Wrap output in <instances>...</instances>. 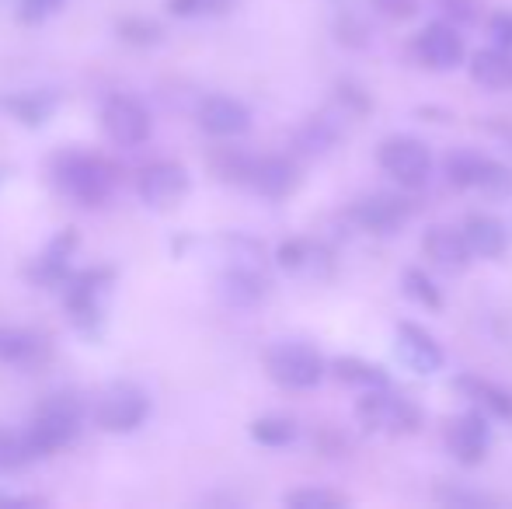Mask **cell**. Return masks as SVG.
<instances>
[{"label": "cell", "mask_w": 512, "mask_h": 509, "mask_svg": "<svg viewBox=\"0 0 512 509\" xmlns=\"http://www.w3.org/2000/svg\"><path fill=\"white\" fill-rule=\"evenodd\" d=\"M283 503L293 509H342L349 506V496L331 489H293L283 496Z\"/></svg>", "instance_id": "cell-32"}, {"label": "cell", "mask_w": 512, "mask_h": 509, "mask_svg": "<svg viewBox=\"0 0 512 509\" xmlns=\"http://www.w3.org/2000/svg\"><path fill=\"white\" fill-rule=\"evenodd\" d=\"M331 374L345 387H356L359 394L377 391V387H391V377H387V370L380 367V363L359 360V356H338V360L331 363Z\"/></svg>", "instance_id": "cell-22"}, {"label": "cell", "mask_w": 512, "mask_h": 509, "mask_svg": "<svg viewBox=\"0 0 512 509\" xmlns=\"http://www.w3.org/2000/svg\"><path fill=\"white\" fill-rule=\"evenodd\" d=\"M485 164H488V154L481 150H471V147H460V150H450L443 161V175L450 185L457 189H478L481 175H485Z\"/></svg>", "instance_id": "cell-24"}, {"label": "cell", "mask_w": 512, "mask_h": 509, "mask_svg": "<svg viewBox=\"0 0 512 509\" xmlns=\"http://www.w3.org/2000/svg\"><path fill=\"white\" fill-rule=\"evenodd\" d=\"M446 447L457 457L464 468H478L488 457V447H492V429H488V415L481 408L474 412H464L460 419L450 422L446 429Z\"/></svg>", "instance_id": "cell-12"}, {"label": "cell", "mask_w": 512, "mask_h": 509, "mask_svg": "<svg viewBox=\"0 0 512 509\" xmlns=\"http://www.w3.org/2000/svg\"><path fill=\"white\" fill-rule=\"evenodd\" d=\"M352 224H359L370 234H398L405 231V224L411 220V206L398 196H387V192H373V196H363L349 206Z\"/></svg>", "instance_id": "cell-11"}, {"label": "cell", "mask_w": 512, "mask_h": 509, "mask_svg": "<svg viewBox=\"0 0 512 509\" xmlns=\"http://www.w3.org/2000/svg\"><path fill=\"white\" fill-rule=\"evenodd\" d=\"M206 11V0H168V14L175 18H196Z\"/></svg>", "instance_id": "cell-40"}, {"label": "cell", "mask_w": 512, "mask_h": 509, "mask_svg": "<svg viewBox=\"0 0 512 509\" xmlns=\"http://www.w3.org/2000/svg\"><path fill=\"white\" fill-rule=\"evenodd\" d=\"M234 4H237V0H206V11L209 14H227Z\"/></svg>", "instance_id": "cell-41"}, {"label": "cell", "mask_w": 512, "mask_h": 509, "mask_svg": "<svg viewBox=\"0 0 512 509\" xmlns=\"http://www.w3.org/2000/svg\"><path fill=\"white\" fill-rule=\"evenodd\" d=\"M42 339H35L25 328L0 325V363H11V367H28V363L39 356Z\"/></svg>", "instance_id": "cell-26"}, {"label": "cell", "mask_w": 512, "mask_h": 509, "mask_svg": "<svg viewBox=\"0 0 512 509\" xmlns=\"http://www.w3.org/2000/svg\"><path fill=\"white\" fill-rule=\"evenodd\" d=\"M196 119L216 140H234L251 129V109L230 95H206L196 109Z\"/></svg>", "instance_id": "cell-14"}, {"label": "cell", "mask_w": 512, "mask_h": 509, "mask_svg": "<svg viewBox=\"0 0 512 509\" xmlns=\"http://www.w3.org/2000/svg\"><path fill=\"white\" fill-rule=\"evenodd\" d=\"M276 262L283 265L286 272L293 276H314V279H324L331 276V255L324 252L317 241H307V238H290L276 248Z\"/></svg>", "instance_id": "cell-19"}, {"label": "cell", "mask_w": 512, "mask_h": 509, "mask_svg": "<svg viewBox=\"0 0 512 509\" xmlns=\"http://www.w3.org/2000/svg\"><path fill=\"white\" fill-rule=\"evenodd\" d=\"M401 283H405V293L418 307H429V311H439V307H443V293H439V286L432 283L422 269H405Z\"/></svg>", "instance_id": "cell-33"}, {"label": "cell", "mask_w": 512, "mask_h": 509, "mask_svg": "<svg viewBox=\"0 0 512 509\" xmlns=\"http://www.w3.org/2000/svg\"><path fill=\"white\" fill-rule=\"evenodd\" d=\"M377 164L401 189H422L432 175V154L418 136H387V140H380Z\"/></svg>", "instance_id": "cell-5"}, {"label": "cell", "mask_w": 512, "mask_h": 509, "mask_svg": "<svg viewBox=\"0 0 512 509\" xmlns=\"http://www.w3.org/2000/svg\"><path fill=\"white\" fill-rule=\"evenodd\" d=\"M300 168L293 157H258L255 175H251V189L262 192L265 199H286L300 189Z\"/></svg>", "instance_id": "cell-18"}, {"label": "cell", "mask_w": 512, "mask_h": 509, "mask_svg": "<svg viewBox=\"0 0 512 509\" xmlns=\"http://www.w3.org/2000/svg\"><path fill=\"white\" fill-rule=\"evenodd\" d=\"M394 353H398V360L408 370H415L422 377L439 374L446 363L443 346L436 342V335L425 332L422 325H411V321H401L398 332H394Z\"/></svg>", "instance_id": "cell-13"}, {"label": "cell", "mask_w": 512, "mask_h": 509, "mask_svg": "<svg viewBox=\"0 0 512 509\" xmlns=\"http://www.w3.org/2000/svg\"><path fill=\"white\" fill-rule=\"evenodd\" d=\"M28 461H35V457H32V450H28L25 433H7V429H0V475L21 471Z\"/></svg>", "instance_id": "cell-31"}, {"label": "cell", "mask_w": 512, "mask_h": 509, "mask_svg": "<svg viewBox=\"0 0 512 509\" xmlns=\"http://www.w3.org/2000/svg\"><path fill=\"white\" fill-rule=\"evenodd\" d=\"M300 436V426L290 419V415H262V419L251 422V440L262 443V447H290Z\"/></svg>", "instance_id": "cell-27"}, {"label": "cell", "mask_w": 512, "mask_h": 509, "mask_svg": "<svg viewBox=\"0 0 512 509\" xmlns=\"http://www.w3.org/2000/svg\"><path fill=\"white\" fill-rule=\"evenodd\" d=\"M115 32H119V39L129 42V46H157V42L164 39V28L157 25L154 18H143V14L122 18L119 25H115Z\"/></svg>", "instance_id": "cell-30"}, {"label": "cell", "mask_w": 512, "mask_h": 509, "mask_svg": "<svg viewBox=\"0 0 512 509\" xmlns=\"http://www.w3.org/2000/svg\"><path fill=\"white\" fill-rule=\"evenodd\" d=\"M53 178L74 203L81 206H105L112 196V171L102 157L81 154V150H67L56 157Z\"/></svg>", "instance_id": "cell-2"}, {"label": "cell", "mask_w": 512, "mask_h": 509, "mask_svg": "<svg viewBox=\"0 0 512 509\" xmlns=\"http://www.w3.org/2000/svg\"><path fill=\"white\" fill-rule=\"evenodd\" d=\"M457 387H460V391H464L467 398H471L474 405H478L485 415H492V419H512V394H509V391H502V387L481 381V377H460Z\"/></svg>", "instance_id": "cell-25"}, {"label": "cell", "mask_w": 512, "mask_h": 509, "mask_svg": "<svg viewBox=\"0 0 512 509\" xmlns=\"http://www.w3.org/2000/svg\"><path fill=\"white\" fill-rule=\"evenodd\" d=\"M439 11L453 21V25H474L481 18V0H439Z\"/></svg>", "instance_id": "cell-35"}, {"label": "cell", "mask_w": 512, "mask_h": 509, "mask_svg": "<svg viewBox=\"0 0 512 509\" xmlns=\"http://www.w3.org/2000/svg\"><path fill=\"white\" fill-rule=\"evenodd\" d=\"M422 252L443 272H464L474 262V252L464 238V227H450V224H432L422 234Z\"/></svg>", "instance_id": "cell-15"}, {"label": "cell", "mask_w": 512, "mask_h": 509, "mask_svg": "<svg viewBox=\"0 0 512 509\" xmlns=\"http://www.w3.org/2000/svg\"><path fill=\"white\" fill-rule=\"evenodd\" d=\"M356 419L370 433L408 436L422 426V408L405 394H394L391 387H377V391H363V398L356 401Z\"/></svg>", "instance_id": "cell-3"}, {"label": "cell", "mask_w": 512, "mask_h": 509, "mask_svg": "<svg viewBox=\"0 0 512 509\" xmlns=\"http://www.w3.org/2000/svg\"><path fill=\"white\" fill-rule=\"evenodd\" d=\"M478 192L481 196H492V199L512 196V168H506L502 161H495V157H488L485 175H481V182H478Z\"/></svg>", "instance_id": "cell-34"}, {"label": "cell", "mask_w": 512, "mask_h": 509, "mask_svg": "<svg viewBox=\"0 0 512 509\" xmlns=\"http://www.w3.org/2000/svg\"><path fill=\"white\" fill-rule=\"evenodd\" d=\"M0 109L25 126H42L56 112V95H46V91H21V95L0 98Z\"/></svg>", "instance_id": "cell-23"}, {"label": "cell", "mask_w": 512, "mask_h": 509, "mask_svg": "<svg viewBox=\"0 0 512 509\" xmlns=\"http://www.w3.org/2000/svg\"><path fill=\"white\" fill-rule=\"evenodd\" d=\"M60 4H63V0H21L18 18L25 21V25H39V21H46Z\"/></svg>", "instance_id": "cell-38"}, {"label": "cell", "mask_w": 512, "mask_h": 509, "mask_svg": "<svg viewBox=\"0 0 512 509\" xmlns=\"http://www.w3.org/2000/svg\"><path fill=\"white\" fill-rule=\"evenodd\" d=\"M488 32L495 35L499 46H509L512 49V11H499L488 18Z\"/></svg>", "instance_id": "cell-39"}, {"label": "cell", "mask_w": 512, "mask_h": 509, "mask_svg": "<svg viewBox=\"0 0 512 509\" xmlns=\"http://www.w3.org/2000/svg\"><path fill=\"white\" fill-rule=\"evenodd\" d=\"M84 419V401L77 391H53L35 408L32 426L25 429V440L32 457H49L77 440Z\"/></svg>", "instance_id": "cell-1"}, {"label": "cell", "mask_w": 512, "mask_h": 509, "mask_svg": "<svg viewBox=\"0 0 512 509\" xmlns=\"http://www.w3.org/2000/svg\"><path fill=\"white\" fill-rule=\"evenodd\" d=\"M150 415V394L140 384L119 381L102 394L95 408V422L105 433H133L147 422Z\"/></svg>", "instance_id": "cell-6"}, {"label": "cell", "mask_w": 512, "mask_h": 509, "mask_svg": "<svg viewBox=\"0 0 512 509\" xmlns=\"http://www.w3.org/2000/svg\"><path fill=\"white\" fill-rule=\"evenodd\" d=\"M220 293L230 307H258L265 297H269V279L262 276V265H248V262H237L223 272L220 279Z\"/></svg>", "instance_id": "cell-17"}, {"label": "cell", "mask_w": 512, "mask_h": 509, "mask_svg": "<svg viewBox=\"0 0 512 509\" xmlns=\"http://www.w3.org/2000/svg\"><path fill=\"white\" fill-rule=\"evenodd\" d=\"M338 140H342V129H338L335 119H328V116L307 119V126L297 133V147L304 150V154H314V157H321V154H328V150H335Z\"/></svg>", "instance_id": "cell-28"}, {"label": "cell", "mask_w": 512, "mask_h": 509, "mask_svg": "<svg viewBox=\"0 0 512 509\" xmlns=\"http://www.w3.org/2000/svg\"><path fill=\"white\" fill-rule=\"evenodd\" d=\"M102 126L119 147H140L150 140V112L133 95H108L102 105Z\"/></svg>", "instance_id": "cell-10"}, {"label": "cell", "mask_w": 512, "mask_h": 509, "mask_svg": "<svg viewBox=\"0 0 512 509\" xmlns=\"http://www.w3.org/2000/svg\"><path fill=\"white\" fill-rule=\"evenodd\" d=\"M209 164H213V171L223 178V182L251 185V175H255L258 157L244 154V150H237V147H220L213 157H209Z\"/></svg>", "instance_id": "cell-29"}, {"label": "cell", "mask_w": 512, "mask_h": 509, "mask_svg": "<svg viewBox=\"0 0 512 509\" xmlns=\"http://www.w3.org/2000/svg\"><path fill=\"white\" fill-rule=\"evenodd\" d=\"M77 245H81V238H77V231H60L53 241H49V248L42 252L39 258H35V265H32V283L35 286H67V279L74 276L70 272V258H74L77 252Z\"/></svg>", "instance_id": "cell-16"}, {"label": "cell", "mask_w": 512, "mask_h": 509, "mask_svg": "<svg viewBox=\"0 0 512 509\" xmlns=\"http://www.w3.org/2000/svg\"><path fill=\"white\" fill-rule=\"evenodd\" d=\"M265 370L279 387H290V391H310L324 381L328 374V363L307 342H276V346L265 353Z\"/></svg>", "instance_id": "cell-4"}, {"label": "cell", "mask_w": 512, "mask_h": 509, "mask_svg": "<svg viewBox=\"0 0 512 509\" xmlns=\"http://www.w3.org/2000/svg\"><path fill=\"white\" fill-rule=\"evenodd\" d=\"M373 7L391 21H408L422 11V0H373Z\"/></svg>", "instance_id": "cell-37"}, {"label": "cell", "mask_w": 512, "mask_h": 509, "mask_svg": "<svg viewBox=\"0 0 512 509\" xmlns=\"http://www.w3.org/2000/svg\"><path fill=\"white\" fill-rule=\"evenodd\" d=\"M39 503V499H25V496H7V492H0V506H32Z\"/></svg>", "instance_id": "cell-42"}, {"label": "cell", "mask_w": 512, "mask_h": 509, "mask_svg": "<svg viewBox=\"0 0 512 509\" xmlns=\"http://www.w3.org/2000/svg\"><path fill=\"white\" fill-rule=\"evenodd\" d=\"M115 279V269L95 265V269H81L67 279V311L74 318L77 328H88L95 332L98 321H102V293L108 290V283Z\"/></svg>", "instance_id": "cell-7"}, {"label": "cell", "mask_w": 512, "mask_h": 509, "mask_svg": "<svg viewBox=\"0 0 512 509\" xmlns=\"http://www.w3.org/2000/svg\"><path fill=\"white\" fill-rule=\"evenodd\" d=\"M436 499L443 506H492L495 503L485 492H467V489H436Z\"/></svg>", "instance_id": "cell-36"}, {"label": "cell", "mask_w": 512, "mask_h": 509, "mask_svg": "<svg viewBox=\"0 0 512 509\" xmlns=\"http://www.w3.org/2000/svg\"><path fill=\"white\" fill-rule=\"evenodd\" d=\"M415 56L422 67L429 70H457L467 60L464 35L457 32L453 21H429L422 32L415 35Z\"/></svg>", "instance_id": "cell-8"}, {"label": "cell", "mask_w": 512, "mask_h": 509, "mask_svg": "<svg viewBox=\"0 0 512 509\" xmlns=\"http://www.w3.org/2000/svg\"><path fill=\"white\" fill-rule=\"evenodd\" d=\"M471 81L485 91H512V49L492 46L471 56Z\"/></svg>", "instance_id": "cell-21"}, {"label": "cell", "mask_w": 512, "mask_h": 509, "mask_svg": "<svg viewBox=\"0 0 512 509\" xmlns=\"http://www.w3.org/2000/svg\"><path fill=\"white\" fill-rule=\"evenodd\" d=\"M189 171L178 161H157L140 171L136 178V192L150 210H171L189 196Z\"/></svg>", "instance_id": "cell-9"}, {"label": "cell", "mask_w": 512, "mask_h": 509, "mask_svg": "<svg viewBox=\"0 0 512 509\" xmlns=\"http://www.w3.org/2000/svg\"><path fill=\"white\" fill-rule=\"evenodd\" d=\"M464 238L471 245L474 258H502L509 248V231L492 213H467Z\"/></svg>", "instance_id": "cell-20"}]
</instances>
